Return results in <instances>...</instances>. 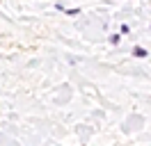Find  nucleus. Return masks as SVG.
<instances>
[{
  "label": "nucleus",
  "mask_w": 151,
  "mask_h": 146,
  "mask_svg": "<svg viewBox=\"0 0 151 146\" xmlns=\"http://www.w3.org/2000/svg\"><path fill=\"white\" fill-rule=\"evenodd\" d=\"M133 55H135V57H147L149 53H147L142 46H135V48H133Z\"/></svg>",
  "instance_id": "nucleus-1"
}]
</instances>
